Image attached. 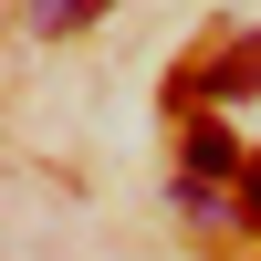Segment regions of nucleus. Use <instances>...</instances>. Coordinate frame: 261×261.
<instances>
[{
    "mask_svg": "<svg viewBox=\"0 0 261 261\" xmlns=\"http://www.w3.org/2000/svg\"><path fill=\"white\" fill-rule=\"evenodd\" d=\"M178 157H188L178 178H199V188H209V178H241V146H230V125H220V115H188Z\"/></svg>",
    "mask_w": 261,
    "mask_h": 261,
    "instance_id": "obj_1",
    "label": "nucleus"
},
{
    "mask_svg": "<svg viewBox=\"0 0 261 261\" xmlns=\"http://www.w3.org/2000/svg\"><path fill=\"white\" fill-rule=\"evenodd\" d=\"M241 220H261V157H241Z\"/></svg>",
    "mask_w": 261,
    "mask_h": 261,
    "instance_id": "obj_3",
    "label": "nucleus"
},
{
    "mask_svg": "<svg viewBox=\"0 0 261 261\" xmlns=\"http://www.w3.org/2000/svg\"><path fill=\"white\" fill-rule=\"evenodd\" d=\"M94 11H115V0H32V32H84Z\"/></svg>",
    "mask_w": 261,
    "mask_h": 261,
    "instance_id": "obj_2",
    "label": "nucleus"
}]
</instances>
